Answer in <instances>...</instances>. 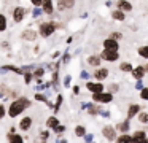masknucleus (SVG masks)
<instances>
[{"instance_id":"f257e3e1","label":"nucleus","mask_w":148,"mask_h":143,"mask_svg":"<svg viewBox=\"0 0 148 143\" xmlns=\"http://www.w3.org/2000/svg\"><path fill=\"white\" fill-rule=\"evenodd\" d=\"M30 107H32V100H30L29 97H26V95H18V97L13 99V100L10 102V105H8L7 116H10L14 119V118L21 116V114Z\"/></svg>"},{"instance_id":"f03ea898","label":"nucleus","mask_w":148,"mask_h":143,"mask_svg":"<svg viewBox=\"0 0 148 143\" xmlns=\"http://www.w3.org/2000/svg\"><path fill=\"white\" fill-rule=\"evenodd\" d=\"M58 30V22L56 21H45V22H38V35L43 38H49L51 35L56 34Z\"/></svg>"},{"instance_id":"7ed1b4c3","label":"nucleus","mask_w":148,"mask_h":143,"mask_svg":"<svg viewBox=\"0 0 148 143\" xmlns=\"http://www.w3.org/2000/svg\"><path fill=\"white\" fill-rule=\"evenodd\" d=\"M29 13H30V10H27L26 6H23V5L13 6V8H11V19H13V24H21Z\"/></svg>"},{"instance_id":"20e7f679","label":"nucleus","mask_w":148,"mask_h":143,"mask_svg":"<svg viewBox=\"0 0 148 143\" xmlns=\"http://www.w3.org/2000/svg\"><path fill=\"white\" fill-rule=\"evenodd\" d=\"M113 100V94L112 92H97V94H92V102L94 103H110Z\"/></svg>"},{"instance_id":"39448f33","label":"nucleus","mask_w":148,"mask_h":143,"mask_svg":"<svg viewBox=\"0 0 148 143\" xmlns=\"http://www.w3.org/2000/svg\"><path fill=\"white\" fill-rule=\"evenodd\" d=\"M100 59L105 62H116L119 60V51H112V49H102V53L99 54Z\"/></svg>"},{"instance_id":"423d86ee","label":"nucleus","mask_w":148,"mask_h":143,"mask_svg":"<svg viewBox=\"0 0 148 143\" xmlns=\"http://www.w3.org/2000/svg\"><path fill=\"white\" fill-rule=\"evenodd\" d=\"M32 126H34V118L27 114V116L21 118L19 124H18V129H19L21 132H29V130L32 129Z\"/></svg>"},{"instance_id":"0eeeda50","label":"nucleus","mask_w":148,"mask_h":143,"mask_svg":"<svg viewBox=\"0 0 148 143\" xmlns=\"http://www.w3.org/2000/svg\"><path fill=\"white\" fill-rule=\"evenodd\" d=\"M40 8L43 10V14H46V16H54V13H56V5L53 0H42Z\"/></svg>"},{"instance_id":"6e6552de","label":"nucleus","mask_w":148,"mask_h":143,"mask_svg":"<svg viewBox=\"0 0 148 143\" xmlns=\"http://www.w3.org/2000/svg\"><path fill=\"white\" fill-rule=\"evenodd\" d=\"M86 89L91 94H97V92L105 91V86L102 84V81H88L86 83Z\"/></svg>"},{"instance_id":"1a4fd4ad","label":"nucleus","mask_w":148,"mask_h":143,"mask_svg":"<svg viewBox=\"0 0 148 143\" xmlns=\"http://www.w3.org/2000/svg\"><path fill=\"white\" fill-rule=\"evenodd\" d=\"M21 38H23L24 41H35L37 38H38V32L34 30V29H24L23 32H21Z\"/></svg>"},{"instance_id":"9d476101","label":"nucleus","mask_w":148,"mask_h":143,"mask_svg":"<svg viewBox=\"0 0 148 143\" xmlns=\"http://www.w3.org/2000/svg\"><path fill=\"white\" fill-rule=\"evenodd\" d=\"M102 46H103V49L119 51V41L115 40V38H112V37H107L105 40L102 41Z\"/></svg>"},{"instance_id":"9b49d317","label":"nucleus","mask_w":148,"mask_h":143,"mask_svg":"<svg viewBox=\"0 0 148 143\" xmlns=\"http://www.w3.org/2000/svg\"><path fill=\"white\" fill-rule=\"evenodd\" d=\"M108 68H105V67H96L92 76L96 78V81H103V79L108 78Z\"/></svg>"},{"instance_id":"f8f14e48","label":"nucleus","mask_w":148,"mask_h":143,"mask_svg":"<svg viewBox=\"0 0 148 143\" xmlns=\"http://www.w3.org/2000/svg\"><path fill=\"white\" fill-rule=\"evenodd\" d=\"M102 135L105 137V140H108V142H113V140L116 138V129L113 126H105L102 129Z\"/></svg>"},{"instance_id":"ddd939ff","label":"nucleus","mask_w":148,"mask_h":143,"mask_svg":"<svg viewBox=\"0 0 148 143\" xmlns=\"http://www.w3.org/2000/svg\"><path fill=\"white\" fill-rule=\"evenodd\" d=\"M115 5L118 10H121V11H124V13H131L132 10H134V6H132V3L129 2V0H116Z\"/></svg>"},{"instance_id":"4468645a","label":"nucleus","mask_w":148,"mask_h":143,"mask_svg":"<svg viewBox=\"0 0 148 143\" xmlns=\"http://www.w3.org/2000/svg\"><path fill=\"white\" fill-rule=\"evenodd\" d=\"M0 72L2 73L3 72H11V73H14V75H23L24 70H23V67H16V65H11V64H7V65L0 67Z\"/></svg>"},{"instance_id":"2eb2a0df","label":"nucleus","mask_w":148,"mask_h":143,"mask_svg":"<svg viewBox=\"0 0 148 143\" xmlns=\"http://www.w3.org/2000/svg\"><path fill=\"white\" fill-rule=\"evenodd\" d=\"M110 18L116 22H124L126 21V13L121 11V10H118V8H115V10L110 11Z\"/></svg>"},{"instance_id":"dca6fc26","label":"nucleus","mask_w":148,"mask_h":143,"mask_svg":"<svg viewBox=\"0 0 148 143\" xmlns=\"http://www.w3.org/2000/svg\"><path fill=\"white\" fill-rule=\"evenodd\" d=\"M7 138H8V143H26V137L18 133V132H14V133L8 132Z\"/></svg>"},{"instance_id":"f3484780","label":"nucleus","mask_w":148,"mask_h":143,"mask_svg":"<svg viewBox=\"0 0 148 143\" xmlns=\"http://www.w3.org/2000/svg\"><path fill=\"white\" fill-rule=\"evenodd\" d=\"M59 124H61V121H59V119H58V116H54V114L48 116V118H46V121H45L46 129H49V130H53L56 126H59Z\"/></svg>"},{"instance_id":"a211bd4d","label":"nucleus","mask_w":148,"mask_h":143,"mask_svg":"<svg viewBox=\"0 0 148 143\" xmlns=\"http://www.w3.org/2000/svg\"><path fill=\"white\" fill-rule=\"evenodd\" d=\"M86 62H88V65H91V67H100L102 59H100L99 54H91V56H88Z\"/></svg>"},{"instance_id":"6ab92c4d","label":"nucleus","mask_w":148,"mask_h":143,"mask_svg":"<svg viewBox=\"0 0 148 143\" xmlns=\"http://www.w3.org/2000/svg\"><path fill=\"white\" fill-rule=\"evenodd\" d=\"M132 76H134L135 79H142L145 76V73H147V70H145V67L143 65H138V67H135V68H132Z\"/></svg>"},{"instance_id":"aec40b11","label":"nucleus","mask_w":148,"mask_h":143,"mask_svg":"<svg viewBox=\"0 0 148 143\" xmlns=\"http://www.w3.org/2000/svg\"><path fill=\"white\" fill-rule=\"evenodd\" d=\"M45 73H46L45 65H38V67H35V68L32 70L34 79H40V78H43V76H45Z\"/></svg>"},{"instance_id":"412c9836","label":"nucleus","mask_w":148,"mask_h":143,"mask_svg":"<svg viewBox=\"0 0 148 143\" xmlns=\"http://www.w3.org/2000/svg\"><path fill=\"white\" fill-rule=\"evenodd\" d=\"M138 113H140V105L132 103L131 107H129V110H127V119H132V118H134L135 114H138Z\"/></svg>"},{"instance_id":"4be33fe9","label":"nucleus","mask_w":148,"mask_h":143,"mask_svg":"<svg viewBox=\"0 0 148 143\" xmlns=\"http://www.w3.org/2000/svg\"><path fill=\"white\" fill-rule=\"evenodd\" d=\"M8 30V18L5 13H0V34Z\"/></svg>"},{"instance_id":"5701e85b","label":"nucleus","mask_w":148,"mask_h":143,"mask_svg":"<svg viewBox=\"0 0 148 143\" xmlns=\"http://www.w3.org/2000/svg\"><path fill=\"white\" fill-rule=\"evenodd\" d=\"M62 102H64V97H62V94H58V97H56V102L53 103V113H59V108H61Z\"/></svg>"},{"instance_id":"b1692460","label":"nucleus","mask_w":148,"mask_h":143,"mask_svg":"<svg viewBox=\"0 0 148 143\" xmlns=\"http://www.w3.org/2000/svg\"><path fill=\"white\" fill-rule=\"evenodd\" d=\"M115 143H131V135H129L127 132L121 133V135H118L115 138Z\"/></svg>"},{"instance_id":"393cba45","label":"nucleus","mask_w":148,"mask_h":143,"mask_svg":"<svg viewBox=\"0 0 148 143\" xmlns=\"http://www.w3.org/2000/svg\"><path fill=\"white\" fill-rule=\"evenodd\" d=\"M73 132H75V135H77V137L83 138V137L86 135V127H84V126H81V124H78V126H75Z\"/></svg>"},{"instance_id":"a878e982","label":"nucleus","mask_w":148,"mask_h":143,"mask_svg":"<svg viewBox=\"0 0 148 143\" xmlns=\"http://www.w3.org/2000/svg\"><path fill=\"white\" fill-rule=\"evenodd\" d=\"M23 79H24V84L29 86L30 83L34 81V75H32V72H30V70H26V72L23 73Z\"/></svg>"},{"instance_id":"bb28decb","label":"nucleus","mask_w":148,"mask_h":143,"mask_svg":"<svg viewBox=\"0 0 148 143\" xmlns=\"http://www.w3.org/2000/svg\"><path fill=\"white\" fill-rule=\"evenodd\" d=\"M115 129H116V130H119V132H123V133H126V132L129 130V119H127V121H124V122H118Z\"/></svg>"},{"instance_id":"cd10ccee","label":"nucleus","mask_w":148,"mask_h":143,"mask_svg":"<svg viewBox=\"0 0 148 143\" xmlns=\"http://www.w3.org/2000/svg\"><path fill=\"white\" fill-rule=\"evenodd\" d=\"M137 54L142 57V59H148V46L143 44V46H138L137 48Z\"/></svg>"},{"instance_id":"c85d7f7f","label":"nucleus","mask_w":148,"mask_h":143,"mask_svg":"<svg viewBox=\"0 0 148 143\" xmlns=\"http://www.w3.org/2000/svg\"><path fill=\"white\" fill-rule=\"evenodd\" d=\"M137 119L140 124H148V111H140L137 114Z\"/></svg>"},{"instance_id":"c756f323","label":"nucleus","mask_w":148,"mask_h":143,"mask_svg":"<svg viewBox=\"0 0 148 143\" xmlns=\"http://www.w3.org/2000/svg\"><path fill=\"white\" fill-rule=\"evenodd\" d=\"M88 113L91 114V116H97V114H100V108L96 107V105H88Z\"/></svg>"},{"instance_id":"7c9ffc66","label":"nucleus","mask_w":148,"mask_h":143,"mask_svg":"<svg viewBox=\"0 0 148 143\" xmlns=\"http://www.w3.org/2000/svg\"><path fill=\"white\" fill-rule=\"evenodd\" d=\"M30 14H32V18H34V19H38L40 16L43 14V10L40 8V6H34V8L30 10Z\"/></svg>"},{"instance_id":"2f4dec72","label":"nucleus","mask_w":148,"mask_h":143,"mask_svg":"<svg viewBox=\"0 0 148 143\" xmlns=\"http://www.w3.org/2000/svg\"><path fill=\"white\" fill-rule=\"evenodd\" d=\"M49 137H51V133H49V129H46V130H40V142H42V143L48 142Z\"/></svg>"},{"instance_id":"473e14b6","label":"nucleus","mask_w":148,"mask_h":143,"mask_svg":"<svg viewBox=\"0 0 148 143\" xmlns=\"http://www.w3.org/2000/svg\"><path fill=\"white\" fill-rule=\"evenodd\" d=\"M119 70H121V72H124V73H131L132 72V65L129 62H123L121 65H119Z\"/></svg>"},{"instance_id":"72a5a7b5","label":"nucleus","mask_w":148,"mask_h":143,"mask_svg":"<svg viewBox=\"0 0 148 143\" xmlns=\"http://www.w3.org/2000/svg\"><path fill=\"white\" fill-rule=\"evenodd\" d=\"M65 129H67V127H65L64 124H59V126H56L54 129H53V133H56L58 137H61V133L65 132Z\"/></svg>"},{"instance_id":"f704fd0d","label":"nucleus","mask_w":148,"mask_h":143,"mask_svg":"<svg viewBox=\"0 0 148 143\" xmlns=\"http://www.w3.org/2000/svg\"><path fill=\"white\" fill-rule=\"evenodd\" d=\"M140 99H142V100H145V102H148V86H147V88H142Z\"/></svg>"},{"instance_id":"c9c22d12","label":"nucleus","mask_w":148,"mask_h":143,"mask_svg":"<svg viewBox=\"0 0 148 143\" xmlns=\"http://www.w3.org/2000/svg\"><path fill=\"white\" fill-rule=\"evenodd\" d=\"M62 3H64L65 10H72L75 6V0H62Z\"/></svg>"},{"instance_id":"e433bc0d","label":"nucleus","mask_w":148,"mask_h":143,"mask_svg":"<svg viewBox=\"0 0 148 143\" xmlns=\"http://www.w3.org/2000/svg\"><path fill=\"white\" fill-rule=\"evenodd\" d=\"M5 116H7V107L3 103H0V121L3 119Z\"/></svg>"},{"instance_id":"4c0bfd02","label":"nucleus","mask_w":148,"mask_h":143,"mask_svg":"<svg viewBox=\"0 0 148 143\" xmlns=\"http://www.w3.org/2000/svg\"><path fill=\"white\" fill-rule=\"evenodd\" d=\"M110 37H112V38H115V40H123V34H121V32H112V34H110Z\"/></svg>"},{"instance_id":"58836bf2","label":"nucleus","mask_w":148,"mask_h":143,"mask_svg":"<svg viewBox=\"0 0 148 143\" xmlns=\"http://www.w3.org/2000/svg\"><path fill=\"white\" fill-rule=\"evenodd\" d=\"M118 89H119V86L116 84V83H113V84L108 86V92H112V94L113 92H118Z\"/></svg>"},{"instance_id":"ea45409f","label":"nucleus","mask_w":148,"mask_h":143,"mask_svg":"<svg viewBox=\"0 0 148 143\" xmlns=\"http://www.w3.org/2000/svg\"><path fill=\"white\" fill-rule=\"evenodd\" d=\"M70 81H72V76L70 75H65V78H64V88H70Z\"/></svg>"},{"instance_id":"a19ab883","label":"nucleus","mask_w":148,"mask_h":143,"mask_svg":"<svg viewBox=\"0 0 148 143\" xmlns=\"http://www.w3.org/2000/svg\"><path fill=\"white\" fill-rule=\"evenodd\" d=\"M83 138H84V142L91 143V142H92V138H94V135H92V133H86V135H84Z\"/></svg>"},{"instance_id":"79ce46f5","label":"nucleus","mask_w":148,"mask_h":143,"mask_svg":"<svg viewBox=\"0 0 148 143\" xmlns=\"http://www.w3.org/2000/svg\"><path fill=\"white\" fill-rule=\"evenodd\" d=\"M69 60H70V54H69V53H65L64 56H62V64H67Z\"/></svg>"},{"instance_id":"37998d69","label":"nucleus","mask_w":148,"mask_h":143,"mask_svg":"<svg viewBox=\"0 0 148 143\" xmlns=\"http://www.w3.org/2000/svg\"><path fill=\"white\" fill-rule=\"evenodd\" d=\"M80 76H81V78H83V79H88V78H89V76H91V75H89V73H88V72H86V70H83V72H81V73H80Z\"/></svg>"},{"instance_id":"c03bdc74","label":"nucleus","mask_w":148,"mask_h":143,"mask_svg":"<svg viewBox=\"0 0 148 143\" xmlns=\"http://www.w3.org/2000/svg\"><path fill=\"white\" fill-rule=\"evenodd\" d=\"M30 3H32V6H40L42 5V0H30Z\"/></svg>"},{"instance_id":"a18cd8bd","label":"nucleus","mask_w":148,"mask_h":143,"mask_svg":"<svg viewBox=\"0 0 148 143\" xmlns=\"http://www.w3.org/2000/svg\"><path fill=\"white\" fill-rule=\"evenodd\" d=\"M2 48H5V49H10V43L8 41H2V44H0Z\"/></svg>"},{"instance_id":"49530a36","label":"nucleus","mask_w":148,"mask_h":143,"mask_svg":"<svg viewBox=\"0 0 148 143\" xmlns=\"http://www.w3.org/2000/svg\"><path fill=\"white\" fill-rule=\"evenodd\" d=\"M73 94H75V95L80 94V86H73Z\"/></svg>"},{"instance_id":"de8ad7c7","label":"nucleus","mask_w":148,"mask_h":143,"mask_svg":"<svg viewBox=\"0 0 148 143\" xmlns=\"http://www.w3.org/2000/svg\"><path fill=\"white\" fill-rule=\"evenodd\" d=\"M10 133H14V132H18V127H14V126H11L10 127V130H8Z\"/></svg>"},{"instance_id":"09e8293b","label":"nucleus","mask_w":148,"mask_h":143,"mask_svg":"<svg viewBox=\"0 0 148 143\" xmlns=\"http://www.w3.org/2000/svg\"><path fill=\"white\" fill-rule=\"evenodd\" d=\"M56 143H67V140L65 138H61V137H58V142Z\"/></svg>"},{"instance_id":"8fccbe9b","label":"nucleus","mask_w":148,"mask_h":143,"mask_svg":"<svg viewBox=\"0 0 148 143\" xmlns=\"http://www.w3.org/2000/svg\"><path fill=\"white\" fill-rule=\"evenodd\" d=\"M59 56H61V53H59V51H56V53H53V59H58Z\"/></svg>"},{"instance_id":"3c124183","label":"nucleus","mask_w":148,"mask_h":143,"mask_svg":"<svg viewBox=\"0 0 148 143\" xmlns=\"http://www.w3.org/2000/svg\"><path fill=\"white\" fill-rule=\"evenodd\" d=\"M112 5H113V3H112V0H107V2H105V6H108V8H110Z\"/></svg>"},{"instance_id":"603ef678","label":"nucleus","mask_w":148,"mask_h":143,"mask_svg":"<svg viewBox=\"0 0 148 143\" xmlns=\"http://www.w3.org/2000/svg\"><path fill=\"white\" fill-rule=\"evenodd\" d=\"M145 70H147V72H148V65H147V67H145Z\"/></svg>"}]
</instances>
